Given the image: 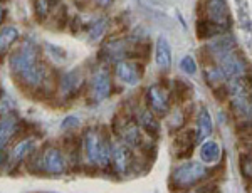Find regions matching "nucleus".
I'll list each match as a JSON object with an SVG mask.
<instances>
[{
  "mask_svg": "<svg viewBox=\"0 0 252 193\" xmlns=\"http://www.w3.org/2000/svg\"><path fill=\"white\" fill-rule=\"evenodd\" d=\"M9 66L14 81L31 98L44 101L58 91L59 78L47 66L40 47L29 39L12 51Z\"/></svg>",
  "mask_w": 252,
  "mask_h": 193,
  "instance_id": "f257e3e1",
  "label": "nucleus"
},
{
  "mask_svg": "<svg viewBox=\"0 0 252 193\" xmlns=\"http://www.w3.org/2000/svg\"><path fill=\"white\" fill-rule=\"evenodd\" d=\"M83 153L91 166L108 168L111 166V136L106 133V128L91 126L83 133Z\"/></svg>",
  "mask_w": 252,
  "mask_h": 193,
  "instance_id": "f03ea898",
  "label": "nucleus"
},
{
  "mask_svg": "<svg viewBox=\"0 0 252 193\" xmlns=\"http://www.w3.org/2000/svg\"><path fill=\"white\" fill-rule=\"evenodd\" d=\"M29 171L35 175H46V176H56L63 175L67 170V158L61 148L47 146L44 150L34 151L29 156Z\"/></svg>",
  "mask_w": 252,
  "mask_h": 193,
  "instance_id": "7ed1b4c3",
  "label": "nucleus"
},
{
  "mask_svg": "<svg viewBox=\"0 0 252 193\" xmlns=\"http://www.w3.org/2000/svg\"><path fill=\"white\" fill-rule=\"evenodd\" d=\"M210 175V168L200 162H187L177 166L170 175V187L178 192H187L198 187Z\"/></svg>",
  "mask_w": 252,
  "mask_h": 193,
  "instance_id": "20e7f679",
  "label": "nucleus"
},
{
  "mask_svg": "<svg viewBox=\"0 0 252 193\" xmlns=\"http://www.w3.org/2000/svg\"><path fill=\"white\" fill-rule=\"evenodd\" d=\"M111 131L121 143H125L129 148H140L143 144V131L140 130V126L133 119L129 106H126L125 110H120L113 116Z\"/></svg>",
  "mask_w": 252,
  "mask_h": 193,
  "instance_id": "39448f33",
  "label": "nucleus"
},
{
  "mask_svg": "<svg viewBox=\"0 0 252 193\" xmlns=\"http://www.w3.org/2000/svg\"><path fill=\"white\" fill-rule=\"evenodd\" d=\"M113 91V78L111 71L106 66H101L93 71L91 79H89L86 92L89 104H101L106 101Z\"/></svg>",
  "mask_w": 252,
  "mask_h": 193,
  "instance_id": "423d86ee",
  "label": "nucleus"
},
{
  "mask_svg": "<svg viewBox=\"0 0 252 193\" xmlns=\"http://www.w3.org/2000/svg\"><path fill=\"white\" fill-rule=\"evenodd\" d=\"M198 19H207L225 32L230 29V14L227 0H198Z\"/></svg>",
  "mask_w": 252,
  "mask_h": 193,
  "instance_id": "0eeeda50",
  "label": "nucleus"
},
{
  "mask_svg": "<svg viewBox=\"0 0 252 193\" xmlns=\"http://www.w3.org/2000/svg\"><path fill=\"white\" fill-rule=\"evenodd\" d=\"M145 104L157 118H165L168 116V112L172 111V98H170L168 86L158 83L152 84L148 89L145 91Z\"/></svg>",
  "mask_w": 252,
  "mask_h": 193,
  "instance_id": "6e6552de",
  "label": "nucleus"
},
{
  "mask_svg": "<svg viewBox=\"0 0 252 193\" xmlns=\"http://www.w3.org/2000/svg\"><path fill=\"white\" fill-rule=\"evenodd\" d=\"M59 91H61V98L63 99H74L79 94H83L86 89V76L81 67L66 72V74L61 76L59 83Z\"/></svg>",
  "mask_w": 252,
  "mask_h": 193,
  "instance_id": "1a4fd4ad",
  "label": "nucleus"
},
{
  "mask_svg": "<svg viewBox=\"0 0 252 193\" xmlns=\"http://www.w3.org/2000/svg\"><path fill=\"white\" fill-rule=\"evenodd\" d=\"M111 165L118 175H128L136 166V156L133 148L121 141H111Z\"/></svg>",
  "mask_w": 252,
  "mask_h": 193,
  "instance_id": "9d476101",
  "label": "nucleus"
},
{
  "mask_svg": "<svg viewBox=\"0 0 252 193\" xmlns=\"http://www.w3.org/2000/svg\"><path fill=\"white\" fill-rule=\"evenodd\" d=\"M129 110H131L133 119L140 126V130L145 131L146 135H150L152 138H157L158 133H160V123H158L157 116L146 108V104L138 103L135 106H129Z\"/></svg>",
  "mask_w": 252,
  "mask_h": 193,
  "instance_id": "9b49d317",
  "label": "nucleus"
},
{
  "mask_svg": "<svg viewBox=\"0 0 252 193\" xmlns=\"http://www.w3.org/2000/svg\"><path fill=\"white\" fill-rule=\"evenodd\" d=\"M145 66L143 62H138V61H120L116 62V76L121 83L126 84V86H138L141 83L145 76Z\"/></svg>",
  "mask_w": 252,
  "mask_h": 193,
  "instance_id": "f8f14e48",
  "label": "nucleus"
},
{
  "mask_svg": "<svg viewBox=\"0 0 252 193\" xmlns=\"http://www.w3.org/2000/svg\"><path fill=\"white\" fill-rule=\"evenodd\" d=\"M197 144V138H195V131L193 130H184L182 133H178L177 138L173 139L172 150L173 155L178 160H187L192 156L193 148Z\"/></svg>",
  "mask_w": 252,
  "mask_h": 193,
  "instance_id": "ddd939ff",
  "label": "nucleus"
},
{
  "mask_svg": "<svg viewBox=\"0 0 252 193\" xmlns=\"http://www.w3.org/2000/svg\"><path fill=\"white\" fill-rule=\"evenodd\" d=\"M195 138H197V143H202L204 139L209 138L214 133V121L212 116H210L209 110L205 106H200V110L197 111V116H195Z\"/></svg>",
  "mask_w": 252,
  "mask_h": 193,
  "instance_id": "4468645a",
  "label": "nucleus"
},
{
  "mask_svg": "<svg viewBox=\"0 0 252 193\" xmlns=\"http://www.w3.org/2000/svg\"><path fill=\"white\" fill-rule=\"evenodd\" d=\"M19 123V116L15 112H9L0 118V148H7V144L15 139Z\"/></svg>",
  "mask_w": 252,
  "mask_h": 193,
  "instance_id": "2eb2a0df",
  "label": "nucleus"
},
{
  "mask_svg": "<svg viewBox=\"0 0 252 193\" xmlns=\"http://www.w3.org/2000/svg\"><path fill=\"white\" fill-rule=\"evenodd\" d=\"M170 91V98H172V103H177L178 106L189 103L193 96V87L190 83L184 81V79H173V84L168 86Z\"/></svg>",
  "mask_w": 252,
  "mask_h": 193,
  "instance_id": "dca6fc26",
  "label": "nucleus"
},
{
  "mask_svg": "<svg viewBox=\"0 0 252 193\" xmlns=\"http://www.w3.org/2000/svg\"><path fill=\"white\" fill-rule=\"evenodd\" d=\"M222 158V150L214 139H204L200 143V160L205 166H215Z\"/></svg>",
  "mask_w": 252,
  "mask_h": 193,
  "instance_id": "f3484780",
  "label": "nucleus"
},
{
  "mask_svg": "<svg viewBox=\"0 0 252 193\" xmlns=\"http://www.w3.org/2000/svg\"><path fill=\"white\" fill-rule=\"evenodd\" d=\"M20 39V30L15 26H3L0 27V62H3V57L7 55L12 47Z\"/></svg>",
  "mask_w": 252,
  "mask_h": 193,
  "instance_id": "a211bd4d",
  "label": "nucleus"
},
{
  "mask_svg": "<svg viewBox=\"0 0 252 193\" xmlns=\"http://www.w3.org/2000/svg\"><path fill=\"white\" fill-rule=\"evenodd\" d=\"M155 61L161 71L166 72L172 67V47L165 37H158L155 46Z\"/></svg>",
  "mask_w": 252,
  "mask_h": 193,
  "instance_id": "6ab92c4d",
  "label": "nucleus"
},
{
  "mask_svg": "<svg viewBox=\"0 0 252 193\" xmlns=\"http://www.w3.org/2000/svg\"><path fill=\"white\" fill-rule=\"evenodd\" d=\"M35 151V143L34 139L31 138H24L20 139V141L15 144L14 151H12V155H9V160L14 162V165H17L20 162H24V160H27L32 153Z\"/></svg>",
  "mask_w": 252,
  "mask_h": 193,
  "instance_id": "aec40b11",
  "label": "nucleus"
},
{
  "mask_svg": "<svg viewBox=\"0 0 252 193\" xmlns=\"http://www.w3.org/2000/svg\"><path fill=\"white\" fill-rule=\"evenodd\" d=\"M222 29L219 26H215L207 19H197V24H195V34H197V39L200 41H209V39L215 37V35H220Z\"/></svg>",
  "mask_w": 252,
  "mask_h": 193,
  "instance_id": "412c9836",
  "label": "nucleus"
},
{
  "mask_svg": "<svg viewBox=\"0 0 252 193\" xmlns=\"http://www.w3.org/2000/svg\"><path fill=\"white\" fill-rule=\"evenodd\" d=\"M204 79H205V83L209 84L210 89H214V87L227 83L225 74H223V71L220 69V66H219L217 62L204 66Z\"/></svg>",
  "mask_w": 252,
  "mask_h": 193,
  "instance_id": "4be33fe9",
  "label": "nucleus"
},
{
  "mask_svg": "<svg viewBox=\"0 0 252 193\" xmlns=\"http://www.w3.org/2000/svg\"><path fill=\"white\" fill-rule=\"evenodd\" d=\"M61 0H34V12L39 22H44L49 15L52 14V10H56L61 5Z\"/></svg>",
  "mask_w": 252,
  "mask_h": 193,
  "instance_id": "5701e85b",
  "label": "nucleus"
},
{
  "mask_svg": "<svg viewBox=\"0 0 252 193\" xmlns=\"http://www.w3.org/2000/svg\"><path fill=\"white\" fill-rule=\"evenodd\" d=\"M109 27H111V22H109L106 17L96 21L91 27H89V30H88L89 32V41H91V42L101 41V39L106 35V32L109 30Z\"/></svg>",
  "mask_w": 252,
  "mask_h": 193,
  "instance_id": "b1692460",
  "label": "nucleus"
},
{
  "mask_svg": "<svg viewBox=\"0 0 252 193\" xmlns=\"http://www.w3.org/2000/svg\"><path fill=\"white\" fill-rule=\"evenodd\" d=\"M189 119V114L184 110H177V111H170L168 112V126L172 131H178L180 128H184V124Z\"/></svg>",
  "mask_w": 252,
  "mask_h": 193,
  "instance_id": "393cba45",
  "label": "nucleus"
},
{
  "mask_svg": "<svg viewBox=\"0 0 252 193\" xmlns=\"http://www.w3.org/2000/svg\"><path fill=\"white\" fill-rule=\"evenodd\" d=\"M69 12H67V7L64 3L56 9V14H54V22H56V29L58 30H64L67 27V22H69Z\"/></svg>",
  "mask_w": 252,
  "mask_h": 193,
  "instance_id": "a878e982",
  "label": "nucleus"
},
{
  "mask_svg": "<svg viewBox=\"0 0 252 193\" xmlns=\"http://www.w3.org/2000/svg\"><path fill=\"white\" fill-rule=\"evenodd\" d=\"M214 92V96H215V99H217L219 103H223V101H227V99H230V89H229V84H220V86H217V87H214L212 89Z\"/></svg>",
  "mask_w": 252,
  "mask_h": 193,
  "instance_id": "bb28decb",
  "label": "nucleus"
},
{
  "mask_svg": "<svg viewBox=\"0 0 252 193\" xmlns=\"http://www.w3.org/2000/svg\"><path fill=\"white\" fill-rule=\"evenodd\" d=\"M180 69L187 72V74H195L197 72V62H195V59L192 55H185L184 59L180 61Z\"/></svg>",
  "mask_w": 252,
  "mask_h": 193,
  "instance_id": "cd10ccee",
  "label": "nucleus"
},
{
  "mask_svg": "<svg viewBox=\"0 0 252 193\" xmlns=\"http://www.w3.org/2000/svg\"><path fill=\"white\" fill-rule=\"evenodd\" d=\"M241 173L244 178L251 180V153H242L241 155Z\"/></svg>",
  "mask_w": 252,
  "mask_h": 193,
  "instance_id": "c85d7f7f",
  "label": "nucleus"
},
{
  "mask_svg": "<svg viewBox=\"0 0 252 193\" xmlns=\"http://www.w3.org/2000/svg\"><path fill=\"white\" fill-rule=\"evenodd\" d=\"M67 27H69V32H72V34H78L79 30L84 29L83 21H81L79 15H72V17H69Z\"/></svg>",
  "mask_w": 252,
  "mask_h": 193,
  "instance_id": "c756f323",
  "label": "nucleus"
},
{
  "mask_svg": "<svg viewBox=\"0 0 252 193\" xmlns=\"http://www.w3.org/2000/svg\"><path fill=\"white\" fill-rule=\"evenodd\" d=\"M219 192H220V187H219L217 182H207L205 180V185L198 188L197 193H219Z\"/></svg>",
  "mask_w": 252,
  "mask_h": 193,
  "instance_id": "7c9ffc66",
  "label": "nucleus"
},
{
  "mask_svg": "<svg viewBox=\"0 0 252 193\" xmlns=\"http://www.w3.org/2000/svg\"><path fill=\"white\" fill-rule=\"evenodd\" d=\"M79 124V119L76 116H71V118H66L63 121V130H69V128H76Z\"/></svg>",
  "mask_w": 252,
  "mask_h": 193,
  "instance_id": "2f4dec72",
  "label": "nucleus"
},
{
  "mask_svg": "<svg viewBox=\"0 0 252 193\" xmlns=\"http://www.w3.org/2000/svg\"><path fill=\"white\" fill-rule=\"evenodd\" d=\"M115 2H116V0H96V7H97V9H101V10H106Z\"/></svg>",
  "mask_w": 252,
  "mask_h": 193,
  "instance_id": "473e14b6",
  "label": "nucleus"
},
{
  "mask_svg": "<svg viewBox=\"0 0 252 193\" xmlns=\"http://www.w3.org/2000/svg\"><path fill=\"white\" fill-rule=\"evenodd\" d=\"M7 162H9V153L5 151V148H0V166L7 165Z\"/></svg>",
  "mask_w": 252,
  "mask_h": 193,
  "instance_id": "72a5a7b5",
  "label": "nucleus"
},
{
  "mask_svg": "<svg viewBox=\"0 0 252 193\" xmlns=\"http://www.w3.org/2000/svg\"><path fill=\"white\" fill-rule=\"evenodd\" d=\"M72 2H74L76 7H79V9H86L88 3L91 2V0H72Z\"/></svg>",
  "mask_w": 252,
  "mask_h": 193,
  "instance_id": "f704fd0d",
  "label": "nucleus"
},
{
  "mask_svg": "<svg viewBox=\"0 0 252 193\" xmlns=\"http://www.w3.org/2000/svg\"><path fill=\"white\" fill-rule=\"evenodd\" d=\"M5 15H7V9H5V7L0 5V27H2L3 21H5Z\"/></svg>",
  "mask_w": 252,
  "mask_h": 193,
  "instance_id": "c9c22d12",
  "label": "nucleus"
},
{
  "mask_svg": "<svg viewBox=\"0 0 252 193\" xmlns=\"http://www.w3.org/2000/svg\"><path fill=\"white\" fill-rule=\"evenodd\" d=\"M3 99V89H2V86H0V101Z\"/></svg>",
  "mask_w": 252,
  "mask_h": 193,
  "instance_id": "e433bc0d",
  "label": "nucleus"
},
{
  "mask_svg": "<svg viewBox=\"0 0 252 193\" xmlns=\"http://www.w3.org/2000/svg\"><path fill=\"white\" fill-rule=\"evenodd\" d=\"M182 193H185V192H182Z\"/></svg>",
  "mask_w": 252,
  "mask_h": 193,
  "instance_id": "4c0bfd02",
  "label": "nucleus"
},
{
  "mask_svg": "<svg viewBox=\"0 0 252 193\" xmlns=\"http://www.w3.org/2000/svg\"><path fill=\"white\" fill-rule=\"evenodd\" d=\"M0 2H2V0H0Z\"/></svg>",
  "mask_w": 252,
  "mask_h": 193,
  "instance_id": "58836bf2",
  "label": "nucleus"
}]
</instances>
